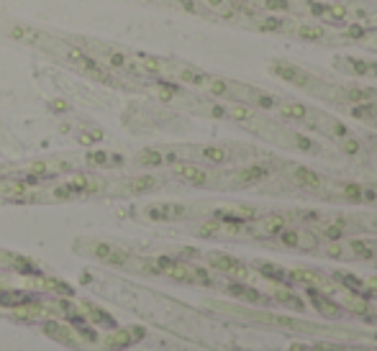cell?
Wrapping results in <instances>:
<instances>
[{"label": "cell", "instance_id": "obj_1", "mask_svg": "<svg viewBox=\"0 0 377 351\" xmlns=\"http://www.w3.org/2000/svg\"><path fill=\"white\" fill-rule=\"evenodd\" d=\"M149 270L162 272V275H167V277L177 280V282H188V284H210V277L206 275L203 270L193 267L188 262H177V259H167V257H159L154 259V264L149 267Z\"/></svg>", "mask_w": 377, "mask_h": 351}, {"label": "cell", "instance_id": "obj_2", "mask_svg": "<svg viewBox=\"0 0 377 351\" xmlns=\"http://www.w3.org/2000/svg\"><path fill=\"white\" fill-rule=\"evenodd\" d=\"M101 188V180H95L90 175H74L69 180L60 185V188H54L52 195L54 197H80V195H90L95 190Z\"/></svg>", "mask_w": 377, "mask_h": 351}, {"label": "cell", "instance_id": "obj_3", "mask_svg": "<svg viewBox=\"0 0 377 351\" xmlns=\"http://www.w3.org/2000/svg\"><path fill=\"white\" fill-rule=\"evenodd\" d=\"M213 218L221 223H236V226H242V223L254 221L257 210L252 205H223V208H215Z\"/></svg>", "mask_w": 377, "mask_h": 351}, {"label": "cell", "instance_id": "obj_4", "mask_svg": "<svg viewBox=\"0 0 377 351\" xmlns=\"http://www.w3.org/2000/svg\"><path fill=\"white\" fill-rule=\"evenodd\" d=\"M208 264L213 267V270L218 272H226L229 277H236V280H247V267H244L239 259L229 257V254H218V251H213V254H208Z\"/></svg>", "mask_w": 377, "mask_h": 351}, {"label": "cell", "instance_id": "obj_5", "mask_svg": "<svg viewBox=\"0 0 377 351\" xmlns=\"http://www.w3.org/2000/svg\"><path fill=\"white\" fill-rule=\"evenodd\" d=\"M144 333H147L144 328H121V331H113L111 336H106V341H103V349H106V351L126 349V346L136 344V341H142Z\"/></svg>", "mask_w": 377, "mask_h": 351}, {"label": "cell", "instance_id": "obj_6", "mask_svg": "<svg viewBox=\"0 0 377 351\" xmlns=\"http://www.w3.org/2000/svg\"><path fill=\"white\" fill-rule=\"evenodd\" d=\"M185 213H188V208L180 203H154L144 210V216H147L149 221H177V218H182Z\"/></svg>", "mask_w": 377, "mask_h": 351}, {"label": "cell", "instance_id": "obj_7", "mask_svg": "<svg viewBox=\"0 0 377 351\" xmlns=\"http://www.w3.org/2000/svg\"><path fill=\"white\" fill-rule=\"evenodd\" d=\"M308 297H310V305H313V308H316L323 318H339V316H342L344 308L337 303V300H334V297L326 295V292L316 290V287H310Z\"/></svg>", "mask_w": 377, "mask_h": 351}, {"label": "cell", "instance_id": "obj_8", "mask_svg": "<svg viewBox=\"0 0 377 351\" xmlns=\"http://www.w3.org/2000/svg\"><path fill=\"white\" fill-rule=\"evenodd\" d=\"M269 69L277 74V77H283L285 82H293V85H298V88H308L310 85V77L303 72V69L293 67V64H285V62H272L269 64Z\"/></svg>", "mask_w": 377, "mask_h": 351}, {"label": "cell", "instance_id": "obj_9", "mask_svg": "<svg viewBox=\"0 0 377 351\" xmlns=\"http://www.w3.org/2000/svg\"><path fill=\"white\" fill-rule=\"evenodd\" d=\"M290 275V280L293 282H300V284H308V287H321V290H334L337 284L331 282V280H326L323 275H318V272H313V270H293V272H288Z\"/></svg>", "mask_w": 377, "mask_h": 351}, {"label": "cell", "instance_id": "obj_10", "mask_svg": "<svg viewBox=\"0 0 377 351\" xmlns=\"http://www.w3.org/2000/svg\"><path fill=\"white\" fill-rule=\"evenodd\" d=\"M93 254L101 262H108V264H118V267H123V264L128 262V254L123 249H118V246H111V243H95Z\"/></svg>", "mask_w": 377, "mask_h": 351}, {"label": "cell", "instance_id": "obj_11", "mask_svg": "<svg viewBox=\"0 0 377 351\" xmlns=\"http://www.w3.org/2000/svg\"><path fill=\"white\" fill-rule=\"evenodd\" d=\"M44 331H47V336H52L54 341H60V344H69L74 346L77 341H74V331L69 328V326L60 323V321H49V323H44Z\"/></svg>", "mask_w": 377, "mask_h": 351}, {"label": "cell", "instance_id": "obj_12", "mask_svg": "<svg viewBox=\"0 0 377 351\" xmlns=\"http://www.w3.org/2000/svg\"><path fill=\"white\" fill-rule=\"evenodd\" d=\"M337 303L342 305V308H347V311L357 313V316H367V313H370V305H367L364 295H359V292H344Z\"/></svg>", "mask_w": 377, "mask_h": 351}, {"label": "cell", "instance_id": "obj_13", "mask_svg": "<svg viewBox=\"0 0 377 351\" xmlns=\"http://www.w3.org/2000/svg\"><path fill=\"white\" fill-rule=\"evenodd\" d=\"M175 175L180 177V180H185V183H190V185H206L208 183V175H206L201 167H196V164H175Z\"/></svg>", "mask_w": 377, "mask_h": 351}, {"label": "cell", "instance_id": "obj_14", "mask_svg": "<svg viewBox=\"0 0 377 351\" xmlns=\"http://www.w3.org/2000/svg\"><path fill=\"white\" fill-rule=\"evenodd\" d=\"M285 223H288L285 216H267L262 221H257L254 234H259V236H275V234H280L285 229Z\"/></svg>", "mask_w": 377, "mask_h": 351}, {"label": "cell", "instance_id": "obj_15", "mask_svg": "<svg viewBox=\"0 0 377 351\" xmlns=\"http://www.w3.org/2000/svg\"><path fill=\"white\" fill-rule=\"evenodd\" d=\"M152 188H157V177H152V175L131 177V180L123 183V192H128V195H142V192H147V190H152Z\"/></svg>", "mask_w": 377, "mask_h": 351}, {"label": "cell", "instance_id": "obj_16", "mask_svg": "<svg viewBox=\"0 0 377 351\" xmlns=\"http://www.w3.org/2000/svg\"><path fill=\"white\" fill-rule=\"evenodd\" d=\"M267 167H247V169H239L234 172V183L236 185H254V183H262L264 177H267Z\"/></svg>", "mask_w": 377, "mask_h": 351}, {"label": "cell", "instance_id": "obj_17", "mask_svg": "<svg viewBox=\"0 0 377 351\" xmlns=\"http://www.w3.org/2000/svg\"><path fill=\"white\" fill-rule=\"evenodd\" d=\"M82 316H85V321H88V323H95V326H113V316H111V313H106L103 308H98V305L85 303V305H82Z\"/></svg>", "mask_w": 377, "mask_h": 351}, {"label": "cell", "instance_id": "obj_18", "mask_svg": "<svg viewBox=\"0 0 377 351\" xmlns=\"http://www.w3.org/2000/svg\"><path fill=\"white\" fill-rule=\"evenodd\" d=\"M293 183L300 185V188H318L321 177L308 167H293Z\"/></svg>", "mask_w": 377, "mask_h": 351}, {"label": "cell", "instance_id": "obj_19", "mask_svg": "<svg viewBox=\"0 0 377 351\" xmlns=\"http://www.w3.org/2000/svg\"><path fill=\"white\" fill-rule=\"evenodd\" d=\"M26 303H34L31 295L21 290H0V305H6V308H21V305Z\"/></svg>", "mask_w": 377, "mask_h": 351}, {"label": "cell", "instance_id": "obj_20", "mask_svg": "<svg viewBox=\"0 0 377 351\" xmlns=\"http://www.w3.org/2000/svg\"><path fill=\"white\" fill-rule=\"evenodd\" d=\"M257 270L262 272V275H264V277H267V280H272V282H285V284L293 282L288 272H285L283 267H277V264L262 262V264H257Z\"/></svg>", "mask_w": 377, "mask_h": 351}, {"label": "cell", "instance_id": "obj_21", "mask_svg": "<svg viewBox=\"0 0 377 351\" xmlns=\"http://www.w3.org/2000/svg\"><path fill=\"white\" fill-rule=\"evenodd\" d=\"M177 77H180L182 82H188V85H198V88H206L210 80L208 74L196 72V69H190V67H177Z\"/></svg>", "mask_w": 377, "mask_h": 351}, {"label": "cell", "instance_id": "obj_22", "mask_svg": "<svg viewBox=\"0 0 377 351\" xmlns=\"http://www.w3.org/2000/svg\"><path fill=\"white\" fill-rule=\"evenodd\" d=\"M229 292L234 297H242V300H247V303H264L262 292L252 290V287H247V284H231Z\"/></svg>", "mask_w": 377, "mask_h": 351}, {"label": "cell", "instance_id": "obj_23", "mask_svg": "<svg viewBox=\"0 0 377 351\" xmlns=\"http://www.w3.org/2000/svg\"><path fill=\"white\" fill-rule=\"evenodd\" d=\"M28 183H21V180H0V197H18L26 192Z\"/></svg>", "mask_w": 377, "mask_h": 351}, {"label": "cell", "instance_id": "obj_24", "mask_svg": "<svg viewBox=\"0 0 377 351\" xmlns=\"http://www.w3.org/2000/svg\"><path fill=\"white\" fill-rule=\"evenodd\" d=\"M198 154H201L203 159L213 162V164L229 162V151H226V149H221V146H201V149H198Z\"/></svg>", "mask_w": 377, "mask_h": 351}, {"label": "cell", "instance_id": "obj_25", "mask_svg": "<svg viewBox=\"0 0 377 351\" xmlns=\"http://www.w3.org/2000/svg\"><path fill=\"white\" fill-rule=\"evenodd\" d=\"M88 162L95 164V167H118V164L123 162L118 154H106V151H93V154L88 156Z\"/></svg>", "mask_w": 377, "mask_h": 351}, {"label": "cell", "instance_id": "obj_26", "mask_svg": "<svg viewBox=\"0 0 377 351\" xmlns=\"http://www.w3.org/2000/svg\"><path fill=\"white\" fill-rule=\"evenodd\" d=\"M139 164H144V167H159V164H164V154L157 151V149H144L142 154H139Z\"/></svg>", "mask_w": 377, "mask_h": 351}, {"label": "cell", "instance_id": "obj_27", "mask_svg": "<svg viewBox=\"0 0 377 351\" xmlns=\"http://www.w3.org/2000/svg\"><path fill=\"white\" fill-rule=\"evenodd\" d=\"M334 277H337L339 282L344 284V287H349L351 292H359V295H364L362 280H359V277H354V275H349V272H337Z\"/></svg>", "mask_w": 377, "mask_h": 351}, {"label": "cell", "instance_id": "obj_28", "mask_svg": "<svg viewBox=\"0 0 377 351\" xmlns=\"http://www.w3.org/2000/svg\"><path fill=\"white\" fill-rule=\"evenodd\" d=\"M275 300L277 303L288 305V308H293V311H303V300H300L298 295H293V292H288V290H277Z\"/></svg>", "mask_w": 377, "mask_h": 351}, {"label": "cell", "instance_id": "obj_29", "mask_svg": "<svg viewBox=\"0 0 377 351\" xmlns=\"http://www.w3.org/2000/svg\"><path fill=\"white\" fill-rule=\"evenodd\" d=\"M280 113L285 118H305L308 115V108L300 105V103H280Z\"/></svg>", "mask_w": 377, "mask_h": 351}, {"label": "cell", "instance_id": "obj_30", "mask_svg": "<svg viewBox=\"0 0 377 351\" xmlns=\"http://www.w3.org/2000/svg\"><path fill=\"white\" fill-rule=\"evenodd\" d=\"M106 59L113 64V67H121V69H131L134 72L136 69V64L131 62V57H126V54H121V52H108L106 54Z\"/></svg>", "mask_w": 377, "mask_h": 351}, {"label": "cell", "instance_id": "obj_31", "mask_svg": "<svg viewBox=\"0 0 377 351\" xmlns=\"http://www.w3.org/2000/svg\"><path fill=\"white\" fill-rule=\"evenodd\" d=\"M318 246V238L308 231H298V246L296 249H303V251H313Z\"/></svg>", "mask_w": 377, "mask_h": 351}, {"label": "cell", "instance_id": "obj_32", "mask_svg": "<svg viewBox=\"0 0 377 351\" xmlns=\"http://www.w3.org/2000/svg\"><path fill=\"white\" fill-rule=\"evenodd\" d=\"M226 115H231L236 121H252L254 118V113L247 105H231V108H226Z\"/></svg>", "mask_w": 377, "mask_h": 351}, {"label": "cell", "instance_id": "obj_33", "mask_svg": "<svg viewBox=\"0 0 377 351\" xmlns=\"http://www.w3.org/2000/svg\"><path fill=\"white\" fill-rule=\"evenodd\" d=\"M342 192L347 200H351V203H362V188H359V185H354V183L344 185Z\"/></svg>", "mask_w": 377, "mask_h": 351}, {"label": "cell", "instance_id": "obj_34", "mask_svg": "<svg viewBox=\"0 0 377 351\" xmlns=\"http://www.w3.org/2000/svg\"><path fill=\"white\" fill-rule=\"evenodd\" d=\"M206 88H208L213 95H229V82L218 80V77H210V80H208V85H206Z\"/></svg>", "mask_w": 377, "mask_h": 351}, {"label": "cell", "instance_id": "obj_35", "mask_svg": "<svg viewBox=\"0 0 377 351\" xmlns=\"http://www.w3.org/2000/svg\"><path fill=\"white\" fill-rule=\"evenodd\" d=\"M283 28V21L277 16H267V18L259 21V31H280Z\"/></svg>", "mask_w": 377, "mask_h": 351}, {"label": "cell", "instance_id": "obj_36", "mask_svg": "<svg viewBox=\"0 0 377 351\" xmlns=\"http://www.w3.org/2000/svg\"><path fill=\"white\" fill-rule=\"evenodd\" d=\"M298 36H300V39H308V41H316V39H321V36H323V31H321V28H316V26H300V28H298Z\"/></svg>", "mask_w": 377, "mask_h": 351}, {"label": "cell", "instance_id": "obj_37", "mask_svg": "<svg viewBox=\"0 0 377 351\" xmlns=\"http://www.w3.org/2000/svg\"><path fill=\"white\" fill-rule=\"evenodd\" d=\"M349 249L362 259H372V249L364 241H349Z\"/></svg>", "mask_w": 377, "mask_h": 351}, {"label": "cell", "instance_id": "obj_38", "mask_svg": "<svg viewBox=\"0 0 377 351\" xmlns=\"http://www.w3.org/2000/svg\"><path fill=\"white\" fill-rule=\"evenodd\" d=\"M347 13H349V8L337 6V3H334V6H329V13H326V18H329V21H344V18H347Z\"/></svg>", "mask_w": 377, "mask_h": 351}, {"label": "cell", "instance_id": "obj_39", "mask_svg": "<svg viewBox=\"0 0 377 351\" xmlns=\"http://www.w3.org/2000/svg\"><path fill=\"white\" fill-rule=\"evenodd\" d=\"M157 95H159L162 100H172L177 95V90L172 88V85H164V82H162V85H157Z\"/></svg>", "mask_w": 377, "mask_h": 351}, {"label": "cell", "instance_id": "obj_40", "mask_svg": "<svg viewBox=\"0 0 377 351\" xmlns=\"http://www.w3.org/2000/svg\"><path fill=\"white\" fill-rule=\"evenodd\" d=\"M280 241H283L285 246H293V249H296L298 246V231H280Z\"/></svg>", "mask_w": 377, "mask_h": 351}, {"label": "cell", "instance_id": "obj_41", "mask_svg": "<svg viewBox=\"0 0 377 351\" xmlns=\"http://www.w3.org/2000/svg\"><path fill=\"white\" fill-rule=\"evenodd\" d=\"M342 149L347 151V154H357V151H359V142H357V139H349V136H344V139H342Z\"/></svg>", "mask_w": 377, "mask_h": 351}, {"label": "cell", "instance_id": "obj_42", "mask_svg": "<svg viewBox=\"0 0 377 351\" xmlns=\"http://www.w3.org/2000/svg\"><path fill=\"white\" fill-rule=\"evenodd\" d=\"M267 11H288V0H262Z\"/></svg>", "mask_w": 377, "mask_h": 351}, {"label": "cell", "instance_id": "obj_43", "mask_svg": "<svg viewBox=\"0 0 377 351\" xmlns=\"http://www.w3.org/2000/svg\"><path fill=\"white\" fill-rule=\"evenodd\" d=\"M310 351H370V349H347V346H331V344H321V346H310Z\"/></svg>", "mask_w": 377, "mask_h": 351}, {"label": "cell", "instance_id": "obj_44", "mask_svg": "<svg viewBox=\"0 0 377 351\" xmlns=\"http://www.w3.org/2000/svg\"><path fill=\"white\" fill-rule=\"evenodd\" d=\"M354 115L362 118V121H375V108H370V105H364V108H354Z\"/></svg>", "mask_w": 377, "mask_h": 351}, {"label": "cell", "instance_id": "obj_45", "mask_svg": "<svg viewBox=\"0 0 377 351\" xmlns=\"http://www.w3.org/2000/svg\"><path fill=\"white\" fill-rule=\"evenodd\" d=\"M362 287H364V297H367V295H377V277L362 280Z\"/></svg>", "mask_w": 377, "mask_h": 351}, {"label": "cell", "instance_id": "obj_46", "mask_svg": "<svg viewBox=\"0 0 377 351\" xmlns=\"http://www.w3.org/2000/svg\"><path fill=\"white\" fill-rule=\"evenodd\" d=\"M326 254H329V257H344V246L339 241H331L329 246H326Z\"/></svg>", "mask_w": 377, "mask_h": 351}, {"label": "cell", "instance_id": "obj_47", "mask_svg": "<svg viewBox=\"0 0 377 351\" xmlns=\"http://www.w3.org/2000/svg\"><path fill=\"white\" fill-rule=\"evenodd\" d=\"M351 67H354V72H357V74L370 72V64H367V62H359V59H351Z\"/></svg>", "mask_w": 377, "mask_h": 351}, {"label": "cell", "instance_id": "obj_48", "mask_svg": "<svg viewBox=\"0 0 377 351\" xmlns=\"http://www.w3.org/2000/svg\"><path fill=\"white\" fill-rule=\"evenodd\" d=\"M310 11H313V16H321V18H326V13H329V6H321V3H310Z\"/></svg>", "mask_w": 377, "mask_h": 351}, {"label": "cell", "instance_id": "obj_49", "mask_svg": "<svg viewBox=\"0 0 377 351\" xmlns=\"http://www.w3.org/2000/svg\"><path fill=\"white\" fill-rule=\"evenodd\" d=\"M208 8H215V11H223V8L229 6V0H203Z\"/></svg>", "mask_w": 377, "mask_h": 351}, {"label": "cell", "instance_id": "obj_50", "mask_svg": "<svg viewBox=\"0 0 377 351\" xmlns=\"http://www.w3.org/2000/svg\"><path fill=\"white\" fill-rule=\"evenodd\" d=\"M293 139H296V146L298 149H313V144H310V139H305V136H293Z\"/></svg>", "mask_w": 377, "mask_h": 351}, {"label": "cell", "instance_id": "obj_51", "mask_svg": "<svg viewBox=\"0 0 377 351\" xmlns=\"http://www.w3.org/2000/svg\"><path fill=\"white\" fill-rule=\"evenodd\" d=\"M177 3H180L185 11H190V13H198V3H196V0H177Z\"/></svg>", "mask_w": 377, "mask_h": 351}, {"label": "cell", "instance_id": "obj_52", "mask_svg": "<svg viewBox=\"0 0 377 351\" xmlns=\"http://www.w3.org/2000/svg\"><path fill=\"white\" fill-rule=\"evenodd\" d=\"M347 34H349V39H359V36H364V31H362V26H351Z\"/></svg>", "mask_w": 377, "mask_h": 351}, {"label": "cell", "instance_id": "obj_53", "mask_svg": "<svg viewBox=\"0 0 377 351\" xmlns=\"http://www.w3.org/2000/svg\"><path fill=\"white\" fill-rule=\"evenodd\" d=\"M288 351H310V346H300V344H296V346H290Z\"/></svg>", "mask_w": 377, "mask_h": 351}, {"label": "cell", "instance_id": "obj_54", "mask_svg": "<svg viewBox=\"0 0 377 351\" xmlns=\"http://www.w3.org/2000/svg\"><path fill=\"white\" fill-rule=\"evenodd\" d=\"M370 69H372V72H375V74H377V64H370Z\"/></svg>", "mask_w": 377, "mask_h": 351}, {"label": "cell", "instance_id": "obj_55", "mask_svg": "<svg viewBox=\"0 0 377 351\" xmlns=\"http://www.w3.org/2000/svg\"><path fill=\"white\" fill-rule=\"evenodd\" d=\"M375 229H377V218H375Z\"/></svg>", "mask_w": 377, "mask_h": 351}, {"label": "cell", "instance_id": "obj_56", "mask_svg": "<svg viewBox=\"0 0 377 351\" xmlns=\"http://www.w3.org/2000/svg\"><path fill=\"white\" fill-rule=\"evenodd\" d=\"M375 47H377V39H375Z\"/></svg>", "mask_w": 377, "mask_h": 351}]
</instances>
